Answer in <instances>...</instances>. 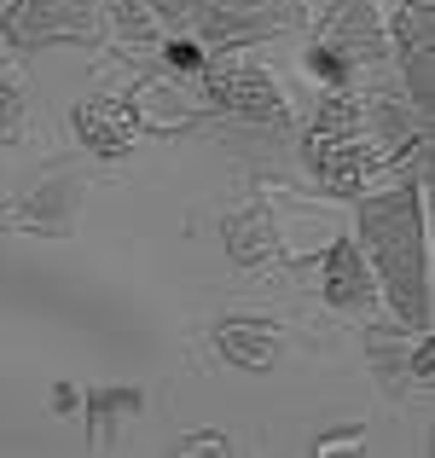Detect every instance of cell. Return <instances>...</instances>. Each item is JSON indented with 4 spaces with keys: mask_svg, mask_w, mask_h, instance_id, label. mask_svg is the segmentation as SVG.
Masks as SVG:
<instances>
[{
    "mask_svg": "<svg viewBox=\"0 0 435 458\" xmlns=\"http://www.w3.org/2000/svg\"><path fill=\"white\" fill-rule=\"evenodd\" d=\"M81 203H88V180L70 174V168H53V174L18 203V226L23 233H41V238H64L70 226H76Z\"/></svg>",
    "mask_w": 435,
    "mask_h": 458,
    "instance_id": "52a82bcc",
    "label": "cell"
},
{
    "mask_svg": "<svg viewBox=\"0 0 435 458\" xmlns=\"http://www.w3.org/2000/svg\"><path fill=\"white\" fill-rule=\"evenodd\" d=\"M406 331V325H401ZM371 366L378 371H406V383H430V331H406V354H401V336H371Z\"/></svg>",
    "mask_w": 435,
    "mask_h": 458,
    "instance_id": "7c38bea8",
    "label": "cell"
},
{
    "mask_svg": "<svg viewBox=\"0 0 435 458\" xmlns=\"http://www.w3.org/2000/svg\"><path fill=\"white\" fill-rule=\"evenodd\" d=\"M88 424H93V447H111V429L128 424L140 412V389H105V394H88Z\"/></svg>",
    "mask_w": 435,
    "mask_h": 458,
    "instance_id": "4fadbf2b",
    "label": "cell"
},
{
    "mask_svg": "<svg viewBox=\"0 0 435 458\" xmlns=\"http://www.w3.org/2000/svg\"><path fill=\"white\" fill-rule=\"evenodd\" d=\"M180 453H226V436H192Z\"/></svg>",
    "mask_w": 435,
    "mask_h": 458,
    "instance_id": "2e32d148",
    "label": "cell"
},
{
    "mask_svg": "<svg viewBox=\"0 0 435 458\" xmlns=\"http://www.w3.org/2000/svg\"><path fill=\"white\" fill-rule=\"evenodd\" d=\"M70 128H76L81 146L99 151V157H123V151H134V146H140V134H145L140 111H134V105H123V99H81L76 111H70Z\"/></svg>",
    "mask_w": 435,
    "mask_h": 458,
    "instance_id": "ba28073f",
    "label": "cell"
},
{
    "mask_svg": "<svg viewBox=\"0 0 435 458\" xmlns=\"http://www.w3.org/2000/svg\"><path fill=\"white\" fill-rule=\"evenodd\" d=\"M23 111H30V76L18 70L12 53H0V140L23 123Z\"/></svg>",
    "mask_w": 435,
    "mask_h": 458,
    "instance_id": "5bb4252c",
    "label": "cell"
},
{
    "mask_svg": "<svg viewBox=\"0 0 435 458\" xmlns=\"http://www.w3.org/2000/svg\"><path fill=\"white\" fill-rule=\"evenodd\" d=\"M320 291L337 313H371L378 308V273H371L360 238H348V233L331 238V250L320 261Z\"/></svg>",
    "mask_w": 435,
    "mask_h": 458,
    "instance_id": "8992f818",
    "label": "cell"
},
{
    "mask_svg": "<svg viewBox=\"0 0 435 458\" xmlns=\"http://www.w3.org/2000/svg\"><path fill=\"white\" fill-rule=\"evenodd\" d=\"M313 53L331 58L343 70V81H354L360 70L389 64V18H383V6L378 0H325Z\"/></svg>",
    "mask_w": 435,
    "mask_h": 458,
    "instance_id": "3957f363",
    "label": "cell"
},
{
    "mask_svg": "<svg viewBox=\"0 0 435 458\" xmlns=\"http://www.w3.org/2000/svg\"><path fill=\"white\" fill-rule=\"evenodd\" d=\"M6 47H47V41H93L99 35V0H12L0 18Z\"/></svg>",
    "mask_w": 435,
    "mask_h": 458,
    "instance_id": "277c9868",
    "label": "cell"
},
{
    "mask_svg": "<svg viewBox=\"0 0 435 458\" xmlns=\"http://www.w3.org/2000/svg\"><path fill=\"white\" fill-rule=\"evenodd\" d=\"M226 256L238 267H261L279 256V221L268 203H244L238 215H226Z\"/></svg>",
    "mask_w": 435,
    "mask_h": 458,
    "instance_id": "8fae6325",
    "label": "cell"
},
{
    "mask_svg": "<svg viewBox=\"0 0 435 458\" xmlns=\"http://www.w3.org/2000/svg\"><path fill=\"white\" fill-rule=\"evenodd\" d=\"M360 441H366L360 429H343V436H325V441H320V453H348V447H360Z\"/></svg>",
    "mask_w": 435,
    "mask_h": 458,
    "instance_id": "9a60e30c",
    "label": "cell"
},
{
    "mask_svg": "<svg viewBox=\"0 0 435 458\" xmlns=\"http://www.w3.org/2000/svg\"><path fill=\"white\" fill-rule=\"evenodd\" d=\"M99 30H111L128 53H163V41L175 35L157 0H99Z\"/></svg>",
    "mask_w": 435,
    "mask_h": 458,
    "instance_id": "30bf717a",
    "label": "cell"
},
{
    "mask_svg": "<svg viewBox=\"0 0 435 458\" xmlns=\"http://www.w3.org/2000/svg\"><path fill=\"white\" fill-rule=\"evenodd\" d=\"M389 146H378V140H348V134H320L313 128L308 134V168L320 174V186L343 191V198H354V191H366L371 180L383 174V168H395Z\"/></svg>",
    "mask_w": 435,
    "mask_h": 458,
    "instance_id": "5b68a950",
    "label": "cell"
},
{
    "mask_svg": "<svg viewBox=\"0 0 435 458\" xmlns=\"http://www.w3.org/2000/svg\"><path fill=\"white\" fill-rule=\"evenodd\" d=\"M215 354L238 371H268L273 360H279V331H273V319L233 313V319L215 325Z\"/></svg>",
    "mask_w": 435,
    "mask_h": 458,
    "instance_id": "9c48e42d",
    "label": "cell"
},
{
    "mask_svg": "<svg viewBox=\"0 0 435 458\" xmlns=\"http://www.w3.org/2000/svg\"><path fill=\"white\" fill-rule=\"evenodd\" d=\"M198 93H203L209 111H233V116L261 123V128H290L296 123L279 76H273L268 64H256L244 47H238V53H209V64L198 70Z\"/></svg>",
    "mask_w": 435,
    "mask_h": 458,
    "instance_id": "7a4b0ae2",
    "label": "cell"
},
{
    "mask_svg": "<svg viewBox=\"0 0 435 458\" xmlns=\"http://www.w3.org/2000/svg\"><path fill=\"white\" fill-rule=\"evenodd\" d=\"M360 250L378 273V296L401 313V325L430 331V191L413 186L360 198Z\"/></svg>",
    "mask_w": 435,
    "mask_h": 458,
    "instance_id": "6da1fadb",
    "label": "cell"
}]
</instances>
